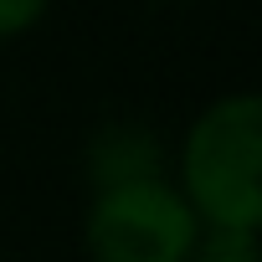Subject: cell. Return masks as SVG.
Listing matches in <instances>:
<instances>
[{"instance_id":"cell-5","label":"cell","mask_w":262,"mask_h":262,"mask_svg":"<svg viewBox=\"0 0 262 262\" xmlns=\"http://www.w3.org/2000/svg\"><path fill=\"white\" fill-rule=\"evenodd\" d=\"M47 11H52V0H0V41L26 36Z\"/></svg>"},{"instance_id":"cell-3","label":"cell","mask_w":262,"mask_h":262,"mask_svg":"<svg viewBox=\"0 0 262 262\" xmlns=\"http://www.w3.org/2000/svg\"><path fill=\"white\" fill-rule=\"evenodd\" d=\"M155 175H165V155H160L155 128H144V123H108V128L93 134V144H88L93 190L123 185V180H155Z\"/></svg>"},{"instance_id":"cell-2","label":"cell","mask_w":262,"mask_h":262,"mask_svg":"<svg viewBox=\"0 0 262 262\" xmlns=\"http://www.w3.org/2000/svg\"><path fill=\"white\" fill-rule=\"evenodd\" d=\"M195 236L201 221L165 175L93 190L82 221V247L93 262H190Z\"/></svg>"},{"instance_id":"cell-4","label":"cell","mask_w":262,"mask_h":262,"mask_svg":"<svg viewBox=\"0 0 262 262\" xmlns=\"http://www.w3.org/2000/svg\"><path fill=\"white\" fill-rule=\"evenodd\" d=\"M190 262H262V247H257V231H211V226H201Z\"/></svg>"},{"instance_id":"cell-1","label":"cell","mask_w":262,"mask_h":262,"mask_svg":"<svg viewBox=\"0 0 262 262\" xmlns=\"http://www.w3.org/2000/svg\"><path fill=\"white\" fill-rule=\"evenodd\" d=\"M175 190L211 231L262 226V98L257 93H226L195 113L180 144Z\"/></svg>"}]
</instances>
